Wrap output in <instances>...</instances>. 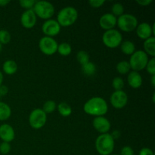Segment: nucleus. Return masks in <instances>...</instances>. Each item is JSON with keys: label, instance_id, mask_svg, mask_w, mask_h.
<instances>
[{"label": "nucleus", "instance_id": "6ab92c4d", "mask_svg": "<svg viewBox=\"0 0 155 155\" xmlns=\"http://www.w3.org/2000/svg\"><path fill=\"white\" fill-rule=\"evenodd\" d=\"M2 70L5 74L8 75H13L18 71V64L13 60H7L2 65Z\"/></svg>", "mask_w": 155, "mask_h": 155}, {"label": "nucleus", "instance_id": "aec40b11", "mask_svg": "<svg viewBox=\"0 0 155 155\" xmlns=\"http://www.w3.org/2000/svg\"><path fill=\"white\" fill-rule=\"evenodd\" d=\"M120 49L124 54L131 55L136 51V46L133 42L130 40H126L121 42Z\"/></svg>", "mask_w": 155, "mask_h": 155}, {"label": "nucleus", "instance_id": "0eeeda50", "mask_svg": "<svg viewBox=\"0 0 155 155\" xmlns=\"http://www.w3.org/2000/svg\"><path fill=\"white\" fill-rule=\"evenodd\" d=\"M103 43L108 48H114L119 46L123 42L122 34L115 29L106 30L102 35Z\"/></svg>", "mask_w": 155, "mask_h": 155}, {"label": "nucleus", "instance_id": "f8f14e48", "mask_svg": "<svg viewBox=\"0 0 155 155\" xmlns=\"http://www.w3.org/2000/svg\"><path fill=\"white\" fill-rule=\"evenodd\" d=\"M37 17L33 9L24 11L21 16V24L24 27L30 29L36 24Z\"/></svg>", "mask_w": 155, "mask_h": 155}, {"label": "nucleus", "instance_id": "4be33fe9", "mask_svg": "<svg viewBox=\"0 0 155 155\" xmlns=\"http://www.w3.org/2000/svg\"><path fill=\"white\" fill-rule=\"evenodd\" d=\"M58 110L62 117H69L72 114V108L66 102H61L58 105Z\"/></svg>", "mask_w": 155, "mask_h": 155}, {"label": "nucleus", "instance_id": "a878e982", "mask_svg": "<svg viewBox=\"0 0 155 155\" xmlns=\"http://www.w3.org/2000/svg\"><path fill=\"white\" fill-rule=\"evenodd\" d=\"M56 107H57V105H56L55 101H52V100H48L44 103L43 106H42V110L45 114H50L54 111Z\"/></svg>", "mask_w": 155, "mask_h": 155}, {"label": "nucleus", "instance_id": "ea45409f", "mask_svg": "<svg viewBox=\"0 0 155 155\" xmlns=\"http://www.w3.org/2000/svg\"><path fill=\"white\" fill-rule=\"evenodd\" d=\"M8 3H10V0H0V6L1 7L6 6Z\"/></svg>", "mask_w": 155, "mask_h": 155}, {"label": "nucleus", "instance_id": "72a5a7b5", "mask_svg": "<svg viewBox=\"0 0 155 155\" xmlns=\"http://www.w3.org/2000/svg\"><path fill=\"white\" fill-rule=\"evenodd\" d=\"M105 1L104 0H89V4L90 5L91 7L92 8H100L104 4Z\"/></svg>", "mask_w": 155, "mask_h": 155}, {"label": "nucleus", "instance_id": "37998d69", "mask_svg": "<svg viewBox=\"0 0 155 155\" xmlns=\"http://www.w3.org/2000/svg\"><path fill=\"white\" fill-rule=\"evenodd\" d=\"M2 44L0 43V51H2Z\"/></svg>", "mask_w": 155, "mask_h": 155}, {"label": "nucleus", "instance_id": "c85d7f7f", "mask_svg": "<svg viewBox=\"0 0 155 155\" xmlns=\"http://www.w3.org/2000/svg\"><path fill=\"white\" fill-rule=\"evenodd\" d=\"M11 41V34L8 30H0V43L6 45Z\"/></svg>", "mask_w": 155, "mask_h": 155}, {"label": "nucleus", "instance_id": "f257e3e1", "mask_svg": "<svg viewBox=\"0 0 155 155\" xmlns=\"http://www.w3.org/2000/svg\"><path fill=\"white\" fill-rule=\"evenodd\" d=\"M85 113L91 116L101 117L108 110L107 103L101 97H92L88 100L83 106Z\"/></svg>", "mask_w": 155, "mask_h": 155}, {"label": "nucleus", "instance_id": "e433bc0d", "mask_svg": "<svg viewBox=\"0 0 155 155\" xmlns=\"http://www.w3.org/2000/svg\"><path fill=\"white\" fill-rule=\"evenodd\" d=\"M152 0H136V2L141 6L149 5L151 3H152Z\"/></svg>", "mask_w": 155, "mask_h": 155}, {"label": "nucleus", "instance_id": "b1692460", "mask_svg": "<svg viewBox=\"0 0 155 155\" xmlns=\"http://www.w3.org/2000/svg\"><path fill=\"white\" fill-rule=\"evenodd\" d=\"M82 72L86 76H92L96 72V66L92 62L89 61L86 64L82 65Z\"/></svg>", "mask_w": 155, "mask_h": 155}, {"label": "nucleus", "instance_id": "6e6552de", "mask_svg": "<svg viewBox=\"0 0 155 155\" xmlns=\"http://www.w3.org/2000/svg\"><path fill=\"white\" fill-rule=\"evenodd\" d=\"M47 115L42 109L36 108L31 111L29 116V124L34 130H39L45 125Z\"/></svg>", "mask_w": 155, "mask_h": 155}, {"label": "nucleus", "instance_id": "473e14b6", "mask_svg": "<svg viewBox=\"0 0 155 155\" xmlns=\"http://www.w3.org/2000/svg\"><path fill=\"white\" fill-rule=\"evenodd\" d=\"M11 145L8 142H2L0 144V153L2 154H7L10 152Z\"/></svg>", "mask_w": 155, "mask_h": 155}, {"label": "nucleus", "instance_id": "2eb2a0df", "mask_svg": "<svg viewBox=\"0 0 155 155\" xmlns=\"http://www.w3.org/2000/svg\"><path fill=\"white\" fill-rule=\"evenodd\" d=\"M117 18L111 13H105L100 18L99 25L102 29L105 30H111L117 24Z\"/></svg>", "mask_w": 155, "mask_h": 155}, {"label": "nucleus", "instance_id": "7ed1b4c3", "mask_svg": "<svg viewBox=\"0 0 155 155\" xmlns=\"http://www.w3.org/2000/svg\"><path fill=\"white\" fill-rule=\"evenodd\" d=\"M78 18V12L72 6H67L59 11L57 20L61 27H70L77 21Z\"/></svg>", "mask_w": 155, "mask_h": 155}, {"label": "nucleus", "instance_id": "4c0bfd02", "mask_svg": "<svg viewBox=\"0 0 155 155\" xmlns=\"http://www.w3.org/2000/svg\"><path fill=\"white\" fill-rule=\"evenodd\" d=\"M8 92V88L5 85H1L0 86V95H6Z\"/></svg>", "mask_w": 155, "mask_h": 155}, {"label": "nucleus", "instance_id": "c756f323", "mask_svg": "<svg viewBox=\"0 0 155 155\" xmlns=\"http://www.w3.org/2000/svg\"><path fill=\"white\" fill-rule=\"evenodd\" d=\"M112 86L115 89V91L122 90L124 86V80L121 77H116L115 78H114L113 81H112Z\"/></svg>", "mask_w": 155, "mask_h": 155}, {"label": "nucleus", "instance_id": "9b49d317", "mask_svg": "<svg viewBox=\"0 0 155 155\" xmlns=\"http://www.w3.org/2000/svg\"><path fill=\"white\" fill-rule=\"evenodd\" d=\"M42 30L46 36L52 37L60 33L61 26L56 20L48 19L42 24Z\"/></svg>", "mask_w": 155, "mask_h": 155}, {"label": "nucleus", "instance_id": "39448f33", "mask_svg": "<svg viewBox=\"0 0 155 155\" xmlns=\"http://www.w3.org/2000/svg\"><path fill=\"white\" fill-rule=\"evenodd\" d=\"M148 60V55L143 50H137L131 54L129 64L131 69L139 72L145 69Z\"/></svg>", "mask_w": 155, "mask_h": 155}, {"label": "nucleus", "instance_id": "a19ab883", "mask_svg": "<svg viewBox=\"0 0 155 155\" xmlns=\"http://www.w3.org/2000/svg\"><path fill=\"white\" fill-rule=\"evenodd\" d=\"M151 85H152L153 87H154L155 86V76H151Z\"/></svg>", "mask_w": 155, "mask_h": 155}, {"label": "nucleus", "instance_id": "412c9836", "mask_svg": "<svg viewBox=\"0 0 155 155\" xmlns=\"http://www.w3.org/2000/svg\"><path fill=\"white\" fill-rule=\"evenodd\" d=\"M12 115V109L6 103L0 101V120H6Z\"/></svg>", "mask_w": 155, "mask_h": 155}, {"label": "nucleus", "instance_id": "4468645a", "mask_svg": "<svg viewBox=\"0 0 155 155\" xmlns=\"http://www.w3.org/2000/svg\"><path fill=\"white\" fill-rule=\"evenodd\" d=\"M92 126L98 133L101 134L107 133L110 129V123L104 117H95L92 121Z\"/></svg>", "mask_w": 155, "mask_h": 155}, {"label": "nucleus", "instance_id": "f3484780", "mask_svg": "<svg viewBox=\"0 0 155 155\" xmlns=\"http://www.w3.org/2000/svg\"><path fill=\"white\" fill-rule=\"evenodd\" d=\"M128 84L133 89H139L142 85V77L137 71H130L127 76Z\"/></svg>", "mask_w": 155, "mask_h": 155}, {"label": "nucleus", "instance_id": "393cba45", "mask_svg": "<svg viewBox=\"0 0 155 155\" xmlns=\"http://www.w3.org/2000/svg\"><path fill=\"white\" fill-rule=\"evenodd\" d=\"M57 51L62 56H68L72 51L71 45L68 42H61L58 45Z\"/></svg>", "mask_w": 155, "mask_h": 155}, {"label": "nucleus", "instance_id": "5701e85b", "mask_svg": "<svg viewBox=\"0 0 155 155\" xmlns=\"http://www.w3.org/2000/svg\"><path fill=\"white\" fill-rule=\"evenodd\" d=\"M116 69L117 71L119 74L124 75V74H129L130 72L131 68H130L129 61H121L117 63V64L116 66Z\"/></svg>", "mask_w": 155, "mask_h": 155}, {"label": "nucleus", "instance_id": "2f4dec72", "mask_svg": "<svg viewBox=\"0 0 155 155\" xmlns=\"http://www.w3.org/2000/svg\"><path fill=\"white\" fill-rule=\"evenodd\" d=\"M36 2L35 0H21L19 2V4L23 8L29 10V9H33Z\"/></svg>", "mask_w": 155, "mask_h": 155}, {"label": "nucleus", "instance_id": "58836bf2", "mask_svg": "<svg viewBox=\"0 0 155 155\" xmlns=\"http://www.w3.org/2000/svg\"><path fill=\"white\" fill-rule=\"evenodd\" d=\"M110 135H111L112 138L115 140V139H117L118 138H120V132L119 130H114Z\"/></svg>", "mask_w": 155, "mask_h": 155}, {"label": "nucleus", "instance_id": "1a4fd4ad", "mask_svg": "<svg viewBox=\"0 0 155 155\" xmlns=\"http://www.w3.org/2000/svg\"><path fill=\"white\" fill-rule=\"evenodd\" d=\"M58 42L55 39L49 36H43L39 42V48L43 54L46 55H52L57 51Z\"/></svg>", "mask_w": 155, "mask_h": 155}, {"label": "nucleus", "instance_id": "a18cd8bd", "mask_svg": "<svg viewBox=\"0 0 155 155\" xmlns=\"http://www.w3.org/2000/svg\"><path fill=\"white\" fill-rule=\"evenodd\" d=\"M0 98H1V95H0Z\"/></svg>", "mask_w": 155, "mask_h": 155}, {"label": "nucleus", "instance_id": "a211bd4d", "mask_svg": "<svg viewBox=\"0 0 155 155\" xmlns=\"http://www.w3.org/2000/svg\"><path fill=\"white\" fill-rule=\"evenodd\" d=\"M145 52L148 55L151 56L152 58L155 57V38L154 36L145 39L143 43Z\"/></svg>", "mask_w": 155, "mask_h": 155}, {"label": "nucleus", "instance_id": "f03ea898", "mask_svg": "<svg viewBox=\"0 0 155 155\" xmlns=\"http://www.w3.org/2000/svg\"><path fill=\"white\" fill-rule=\"evenodd\" d=\"M114 139L110 133L101 134L95 140V148L99 154L110 155L114 149Z\"/></svg>", "mask_w": 155, "mask_h": 155}, {"label": "nucleus", "instance_id": "bb28decb", "mask_svg": "<svg viewBox=\"0 0 155 155\" xmlns=\"http://www.w3.org/2000/svg\"><path fill=\"white\" fill-rule=\"evenodd\" d=\"M111 14L115 17L121 16L124 14V7L121 3L117 2L112 5Z\"/></svg>", "mask_w": 155, "mask_h": 155}, {"label": "nucleus", "instance_id": "20e7f679", "mask_svg": "<svg viewBox=\"0 0 155 155\" xmlns=\"http://www.w3.org/2000/svg\"><path fill=\"white\" fill-rule=\"evenodd\" d=\"M33 10L36 14V17L44 20L51 19L55 12L52 3L48 1H36Z\"/></svg>", "mask_w": 155, "mask_h": 155}, {"label": "nucleus", "instance_id": "423d86ee", "mask_svg": "<svg viewBox=\"0 0 155 155\" xmlns=\"http://www.w3.org/2000/svg\"><path fill=\"white\" fill-rule=\"evenodd\" d=\"M117 24L122 31L130 33L136 30L139 23L136 16L131 14L125 13L118 17Z\"/></svg>", "mask_w": 155, "mask_h": 155}, {"label": "nucleus", "instance_id": "9d476101", "mask_svg": "<svg viewBox=\"0 0 155 155\" xmlns=\"http://www.w3.org/2000/svg\"><path fill=\"white\" fill-rule=\"evenodd\" d=\"M110 102L114 107L121 109L127 105L128 102V95L124 91H114L110 97Z\"/></svg>", "mask_w": 155, "mask_h": 155}, {"label": "nucleus", "instance_id": "7c9ffc66", "mask_svg": "<svg viewBox=\"0 0 155 155\" xmlns=\"http://www.w3.org/2000/svg\"><path fill=\"white\" fill-rule=\"evenodd\" d=\"M147 72L151 76H155V58L149 59L145 67Z\"/></svg>", "mask_w": 155, "mask_h": 155}, {"label": "nucleus", "instance_id": "c03bdc74", "mask_svg": "<svg viewBox=\"0 0 155 155\" xmlns=\"http://www.w3.org/2000/svg\"><path fill=\"white\" fill-rule=\"evenodd\" d=\"M110 155H118V154H110Z\"/></svg>", "mask_w": 155, "mask_h": 155}, {"label": "nucleus", "instance_id": "cd10ccee", "mask_svg": "<svg viewBox=\"0 0 155 155\" xmlns=\"http://www.w3.org/2000/svg\"><path fill=\"white\" fill-rule=\"evenodd\" d=\"M77 59L79 63L81 64V66L83 64H86V63H88L89 61V53L87 51L81 50V51H80L77 53Z\"/></svg>", "mask_w": 155, "mask_h": 155}, {"label": "nucleus", "instance_id": "f704fd0d", "mask_svg": "<svg viewBox=\"0 0 155 155\" xmlns=\"http://www.w3.org/2000/svg\"><path fill=\"white\" fill-rule=\"evenodd\" d=\"M120 155H134V151L131 147L124 146L121 149Z\"/></svg>", "mask_w": 155, "mask_h": 155}, {"label": "nucleus", "instance_id": "c9c22d12", "mask_svg": "<svg viewBox=\"0 0 155 155\" xmlns=\"http://www.w3.org/2000/svg\"><path fill=\"white\" fill-rule=\"evenodd\" d=\"M139 155H154L151 149L148 148H143L139 151Z\"/></svg>", "mask_w": 155, "mask_h": 155}, {"label": "nucleus", "instance_id": "dca6fc26", "mask_svg": "<svg viewBox=\"0 0 155 155\" xmlns=\"http://www.w3.org/2000/svg\"><path fill=\"white\" fill-rule=\"evenodd\" d=\"M15 133L13 127L7 124H2L0 126V139L5 142H12L15 139Z\"/></svg>", "mask_w": 155, "mask_h": 155}, {"label": "nucleus", "instance_id": "ddd939ff", "mask_svg": "<svg viewBox=\"0 0 155 155\" xmlns=\"http://www.w3.org/2000/svg\"><path fill=\"white\" fill-rule=\"evenodd\" d=\"M136 30L137 36H139L140 39H144V40L151 37L153 34H155L154 25H153L152 27H151L148 23L146 22H143L138 24Z\"/></svg>", "mask_w": 155, "mask_h": 155}, {"label": "nucleus", "instance_id": "79ce46f5", "mask_svg": "<svg viewBox=\"0 0 155 155\" xmlns=\"http://www.w3.org/2000/svg\"><path fill=\"white\" fill-rule=\"evenodd\" d=\"M2 82H3V74L0 71V86L2 85Z\"/></svg>", "mask_w": 155, "mask_h": 155}]
</instances>
